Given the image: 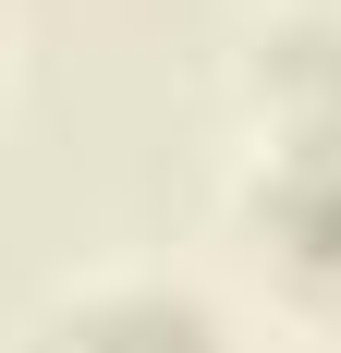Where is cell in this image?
I'll list each match as a JSON object with an SVG mask.
<instances>
[{
  "instance_id": "obj_1",
  "label": "cell",
  "mask_w": 341,
  "mask_h": 353,
  "mask_svg": "<svg viewBox=\"0 0 341 353\" xmlns=\"http://www.w3.org/2000/svg\"><path fill=\"white\" fill-rule=\"evenodd\" d=\"M73 353H220V329L183 292H110V305H86Z\"/></svg>"
},
{
  "instance_id": "obj_2",
  "label": "cell",
  "mask_w": 341,
  "mask_h": 353,
  "mask_svg": "<svg viewBox=\"0 0 341 353\" xmlns=\"http://www.w3.org/2000/svg\"><path fill=\"white\" fill-rule=\"evenodd\" d=\"M269 219H280V244H293V256L329 268V256H341V146H305V159L269 183Z\"/></svg>"
}]
</instances>
